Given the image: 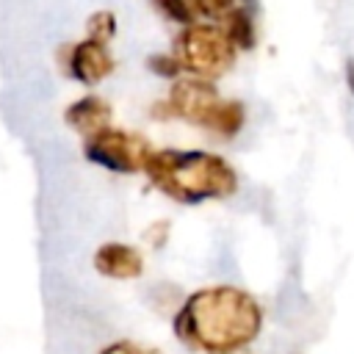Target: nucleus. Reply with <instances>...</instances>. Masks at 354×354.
<instances>
[{
  "mask_svg": "<svg viewBox=\"0 0 354 354\" xmlns=\"http://www.w3.org/2000/svg\"><path fill=\"white\" fill-rule=\"evenodd\" d=\"M171 329L180 343L205 354L246 348L263 329V307L235 285L194 290L177 310Z\"/></svg>",
  "mask_w": 354,
  "mask_h": 354,
  "instance_id": "nucleus-1",
  "label": "nucleus"
},
{
  "mask_svg": "<svg viewBox=\"0 0 354 354\" xmlns=\"http://www.w3.org/2000/svg\"><path fill=\"white\" fill-rule=\"evenodd\" d=\"M149 183L174 202L199 205L224 199L238 191L235 169L213 152L199 149H158L147 163Z\"/></svg>",
  "mask_w": 354,
  "mask_h": 354,
  "instance_id": "nucleus-2",
  "label": "nucleus"
},
{
  "mask_svg": "<svg viewBox=\"0 0 354 354\" xmlns=\"http://www.w3.org/2000/svg\"><path fill=\"white\" fill-rule=\"evenodd\" d=\"M238 47L230 41L221 25H191L183 28L174 39V55L180 58L183 69H188L199 80H213L230 72L235 64Z\"/></svg>",
  "mask_w": 354,
  "mask_h": 354,
  "instance_id": "nucleus-3",
  "label": "nucleus"
},
{
  "mask_svg": "<svg viewBox=\"0 0 354 354\" xmlns=\"http://www.w3.org/2000/svg\"><path fill=\"white\" fill-rule=\"evenodd\" d=\"M83 155L116 174H133L147 169L149 158L155 155L152 144L147 136L141 133H130V130H119V127H108L102 133H97L94 138H86L83 144Z\"/></svg>",
  "mask_w": 354,
  "mask_h": 354,
  "instance_id": "nucleus-4",
  "label": "nucleus"
},
{
  "mask_svg": "<svg viewBox=\"0 0 354 354\" xmlns=\"http://www.w3.org/2000/svg\"><path fill=\"white\" fill-rule=\"evenodd\" d=\"M221 102L224 100L218 97V88L210 80H199V77L177 80L169 91V100H166L171 116H180V119H185L191 124H199L205 130H207V124L216 116Z\"/></svg>",
  "mask_w": 354,
  "mask_h": 354,
  "instance_id": "nucleus-5",
  "label": "nucleus"
},
{
  "mask_svg": "<svg viewBox=\"0 0 354 354\" xmlns=\"http://www.w3.org/2000/svg\"><path fill=\"white\" fill-rule=\"evenodd\" d=\"M77 83L83 86H94L100 80H105L113 72V58L108 53V47L102 41L94 39H83L77 44L69 47L66 55V66H64Z\"/></svg>",
  "mask_w": 354,
  "mask_h": 354,
  "instance_id": "nucleus-6",
  "label": "nucleus"
},
{
  "mask_svg": "<svg viewBox=\"0 0 354 354\" xmlns=\"http://www.w3.org/2000/svg\"><path fill=\"white\" fill-rule=\"evenodd\" d=\"M94 268L108 279H138L144 274V257L136 246L111 241L94 252Z\"/></svg>",
  "mask_w": 354,
  "mask_h": 354,
  "instance_id": "nucleus-7",
  "label": "nucleus"
},
{
  "mask_svg": "<svg viewBox=\"0 0 354 354\" xmlns=\"http://www.w3.org/2000/svg\"><path fill=\"white\" fill-rule=\"evenodd\" d=\"M64 122L83 138H94L97 133L111 127V105L97 94H86L64 111Z\"/></svg>",
  "mask_w": 354,
  "mask_h": 354,
  "instance_id": "nucleus-8",
  "label": "nucleus"
},
{
  "mask_svg": "<svg viewBox=\"0 0 354 354\" xmlns=\"http://www.w3.org/2000/svg\"><path fill=\"white\" fill-rule=\"evenodd\" d=\"M224 33L230 36V41H232L238 50H252L254 41H257L252 8H249V6H235V8L224 17Z\"/></svg>",
  "mask_w": 354,
  "mask_h": 354,
  "instance_id": "nucleus-9",
  "label": "nucleus"
},
{
  "mask_svg": "<svg viewBox=\"0 0 354 354\" xmlns=\"http://www.w3.org/2000/svg\"><path fill=\"white\" fill-rule=\"evenodd\" d=\"M243 122H246L243 102H238V100H224V102L218 105L216 116L210 119L207 130H210V133H216L218 138H235V136H238V130L243 127Z\"/></svg>",
  "mask_w": 354,
  "mask_h": 354,
  "instance_id": "nucleus-10",
  "label": "nucleus"
},
{
  "mask_svg": "<svg viewBox=\"0 0 354 354\" xmlns=\"http://www.w3.org/2000/svg\"><path fill=\"white\" fill-rule=\"evenodd\" d=\"M155 6L171 19V22H180L183 28H191L196 25V0H155Z\"/></svg>",
  "mask_w": 354,
  "mask_h": 354,
  "instance_id": "nucleus-11",
  "label": "nucleus"
},
{
  "mask_svg": "<svg viewBox=\"0 0 354 354\" xmlns=\"http://www.w3.org/2000/svg\"><path fill=\"white\" fill-rule=\"evenodd\" d=\"M86 33H88V39L105 44V41L113 39V33H116V17H113L111 11H94V14L88 17V22H86Z\"/></svg>",
  "mask_w": 354,
  "mask_h": 354,
  "instance_id": "nucleus-12",
  "label": "nucleus"
},
{
  "mask_svg": "<svg viewBox=\"0 0 354 354\" xmlns=\"http://www.w3.org/2000/svg\"><path fill=\"white\" fill-rule=\"evenodd\" d=\"M147 69L160 75V77H177L183 72V64L174 53H155V55L147 58Z\"/></svg>",
  "mask_w": 354,
  "mask_h": 354,
  "instance_id": "nucleus-13",
  "label": "nucleus"
},
{
  "mask_svg": "<svg viewBox=\"0 0 354 354\" xmlns=\"http://www.w3.org/2000/svg\"><path fill=\"white\" fill-rule=\"evenodd\" d=\"M100 354H163L158 346H147L138 340H113L100 348Z\"/></svg>",
  "mask_w": 354,
  "mask_h": 354,
  "instance_id": "nucleus-14",
  "label": "nucleus"
},
{
  "mask_svg": "<svg viewBox=\"0 0 354 354\" xmlns=\"http://www.w3.org/2000/svg\"><path fill=\"white\" fill-rule=\"evenodd\" d=\"M235 8V0H196V11L213 19H224Z\"/></svg>",
  "mask_w": 354,
  "mask_h": 354,
  "instance_id": "nucleus-15",
  "label": "nucleus"
},
{
  "mask_svg": "<svg viewBox=\"0 0 354 354\" xmlns=\"http://www.w3.org/2000/svg\"><path fill=\"white\" fill-rule=\"evenodd\" d=\"M343 77H346V86H348L351 94H354V58L346 61V66H343Z\"/></svg>",
  "mask_w": 354,
  "mask_h": 354,
  "instance_id": "nucleus-16",
  "label": "nucleus"
},
{
  "mask_svg": "<svg viewBox=\"0 0 354 354\" xmlns=\"http://www.w3.org/2000/svg\"><path fill=\"white\" fill-rule=\"evenodd\" d=\"M227 354H252L249 348H238V351H227Z\"/></svg>",
  "mask_w": 354,
  "mask_h": 354,
  "instance_id": "nucleus-17",
  "label": "nucleus"
}]
</instances>
